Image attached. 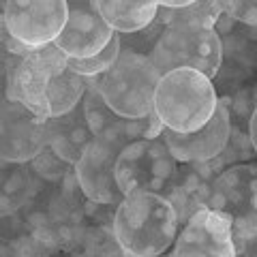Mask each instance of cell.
<instances>
[{"instance_id":"cell-13","label":"cell","mask_w":257,"mask_h":257,"mask_svg":"<svg viewBox=\"0 0 257 257\" xmlns=\"http://www.w3.org/2000/svg\"><path fill=\"white\" fill-rule=\"evenodd\" d=\"M231 135V118L227 105L219 99L212 118L197 131L178 133L172 128H163L161 138L165 140L167 148L178 163H193V161H208L214 159L225 148Z\"/></svg>"},{"instance_id":"cell-6","label":"cell","mask_w":257,"mask_h":257,"mask_svg":"<svg viewBox=\"0 0 257 257\" xmlns=\"http://www.w3.org/2000/svg\"><path fill=\"white\" fill-rule=\"evenodd\" d=\"M255 191L257 161H244V163L227 165L216 174L206 199L208 208L219 210L231 219L236 255L246 240H251L257 234Z\"/></svg>"},{"instance_id":"cell-8","label":"cell","mask_w":257,"mask_h":257,"mask_svg":"<svg viewBox=\"0 0 257 257\" xmlns=\"http://www.w3.org/2000/svg\"><path fill=\"white\" fill-rule=\"evenodd\" d=\"M67 0H5L3 28L26 50L54 43L67 22Z\"/></svg>"},{"instance_id":"cell-15","label":"cell","mask_w":257,"mask_h":257,"mask_svg":"<svg viewBox=\"0 0 257 257\" xmlns=\"http://www.w3.org/2000/svg\"><path fill=\"white\" fill-rule=\"evenodd\" d=\"M45 138L47 148L54 157H58L67 165H75L86 146L94 138L86 120L84 99L67 114L45 118Z\"/></svg>"},{"instance_id":"cell-2","label":"cell","mask_w":257,"mask_h":257,"mask_svg":"<svg viewBox=\"0 0 257 257\" xmlns=\"http://www.w3.org/2000/svg\"><path fill=\"white\" fill-rule=\"evenodd\" d=\"M180 225L172 202L161 193H128L116 206L111 231L122 255L155 257L167 253Z\"/></svg>"},{"instance_id":"cell-23","label":"cell","mask_w":257,"mask_h":257,"mask_svg":"<svg viewBox=\"0 0 257 257\" xmlns=\"http://www.w3.org/2000/svg\"><path fill=\"white\" fill-rule=\"evenodd\" d=\"M244 253H248V255H257V234H255L251 240H246V242L242 244V248L238 251V255H244Z\"/></svg>"},{"instance_id":"cell-4","label":"cell","mask_w":257,"mask_h":257,"mask_svg":"<svg viewBox=\"0 0 257 257\" xmlns=\"http://www.w3.org/2000/svg\"><path fill=\"white\" fill-rule=\"evenodd\" d=\"M161 73L148 54L122 47L105 73L92 77L103 101L124 118H146L155 111V90Z\"/></svg>"},{"instance_id":"cell-3","label":"cell","mask_w":257,"mask_h":257,"mask_svg":"<svg viewBox=\"0 0 257 257\" xmlns=\"http://www.w3.org/2000/svg\"><path fill=\"white\" fill-rule=\"evenodd\" d=\"M219 94L212 79L195 69L163 73L155 90V114L163 128L178 133L197 131L212 118Z\"/></svg>"},{"instance_id":"cell-22","label":"cell","mask_w":257,"mask_h":257,"mask_svg":"<svg viewBox=\"0 0 257 257\" xmlns=\"http://www.w3.org/2000/svg\"><path fill=\"white\" fill-rule=\"evenodd\" d=\"M248 138L253 142V148L257 152V105L253 109V116H251V122H248Z\"/></svg>"},{"instance_id":"cell-14","label":"cell","mask_w":257,"mask_h":257,"mask_svg":"<svg viewBox=\"0 0 257 257\" xmlns=\"http://www.w3.org/2000/svg\"><path fill=\"white\" fill-rule=\"evenodd\" d=\"M84 111H86V120L90 124L92 135H101V138H116V140L131 142L140 138H155V135L163 131V124H161V120L155 111L146 118H124L116 114L103 101L92 77H88V88L84 94Z\"/></svg>"},{"instance_id":"cell-10","label":"cell","mask_w":257,"mask_h":257,"mask_svg":"<svg viewBox=\"0 0 257 257\" xmlns=\"http://www.w3.org/2000/svg\"><path fill=\"white\" fill-rule=\"evenodd\" d=\"M47 148L45 118L0 94V161L30 163Z\"/></svg>"},{"instance_id":"cell-27","label":"cell","mask_w":257,"mask_h":257,"mask_svg":"<svg viewBox=\"0 0 257 257\" xmlns=\"http://www.w3.org/2000/svg\"><path fill=\"white\" fill-rule=\"evenodd\" d=\"M253 30H255V37H257V26H253Z\"/></svg>"},{"instance_id":"cell-26","label":"cell","mask_w":257,"mask_h":257,"mask_svg":"<svg viewBox=\"0 0 257 257\" xmlns=\"http://www.w3.org/2000/svg\"><path fill=\"white\" fill-rule=\"evenodd\" d=\"M255 208H257V191H255Z\"/></svg>"},{"instance_id":"cell-20","label":"cell","mask_w":257,"mask_h":257,"mask_svg":"<svg viewBox=\"0 0 257 257\" xmlns=\"http://www.w3.org/2000/svg\"><path fill=\"white\" fill-rule=\"evenodd\" d=\"M253 86L255 84H248L238 88L236 92L231 94H225L219 96V99L227 105L229 109V118H231V126L236 128H242V131L248 133V122H251V116H253V109H255V99H253Z\"/></svg>"},{"instance_id":"cell-11","label":"cell","mask_w":257,"mask_h":257,"mask_svg":"<svg viewBox=\"0 0 257 257\" xmlns=\"http://www.w3.org/2000/svg\"><path fill=\"white\" fill-rule=\"evenodd\" d=\"M172 255H214L234 257V229L231 219L212 208H199L187 221L174 238Z\"/></svg>"},{"instance_id":"cell-18","label":"cell","mask_w":257,"mask_h":257,"mask_svg":"<svg viewBox=\"0 0 257 257\" xmlns=\"http://www.w3.org/2000/svg\"><path fill=\"white\" fill-rule=\"evenodd\" d=\"M223 13H227V0H193V3L178 7V9H167L159 7L157 18L165 24L172 22H191L202 24V26H216V22Z\"/></svg>"},{"instance_id":"cell-9","label":"cell","mask_w":257,"mask_h":257,"mask_svg":"<svg viewBox=\"0 0 257 257\" xmlns=\"http://www.w3.org/2000/svg\"><path fill=\"white\" fill-rule=\"evenodd\" d=\"M124 144L128 142L94 135L92 142L82 152V157L77 159V163L73 165L79 191L92 204L118 206L122 202L124 193L120 191L116 180V161Z\"/></svg>"},{"instance_id":"cell-25","label":"cell","mask_w":257,"mask_h":257,"mask_svg":"<svg viewBox=\"0 0 257 257\" xmlns=\"http://www.w3.org/2000/svg\"><path fill=\"white\" fill-rule=\"evenodd\" d=\"M253 99H255V103H257V79H255V86H253Z\"/></svg>"},{"instance_id":"cell-21","label":"cell","mask_w":257,"mask_h":257,"mask_svg":"<svg viewBox=\"0 0 257 257\" xmlns=\"http://www.w3.org/2000/svg\"><path fill=\"white\" fill-rule=\"evenodd\" d=\"M227 13L240 24L257 26V0H227Z\"/></svg>"},{"instance_id":"cell-5","label":"cell","mask_w":257,"mask_h":257,"mask_svg":"<svg viewBox=\"0 0 257 257\" xmlns=\"http://www.w3.org/2000/svg\"><path fill=\"white\" fill-rule=\"evenodd\" d=\"M148 56L161 75L174 69H195L212 79L221 67L223 47L214 26L172 22L165 24Z\"/></svg>"},{"instance_id":"cell-1","label":"cell","mask_w":257,"mask_h":257,"mask_svg":"<svg viewBox=\"0 0 257 257\" xmlns=\"http://www.w3.org/2000/svg\"><path fill=\"white\" fill-rule=\"evenodd\" d=\"M88 77L69 67V58L54 43L18 52L5 71V96L24 103L41 118L62 116L82 103Z\"/></svg>"},{"instance_id":"cell-12","label":"cell","mask_w":257,"mask_h":257,"mask_svg":"<svg viewBox=\"0 0 257 257\" xmlns=\"http://www.w3.org/2000/svg\"><path fill=\"white\" fill-rule=\"evenodd\" d=\"M69 15L54 39V45L67 56V58H88L101 52L116 30L101 18L92 0H67Z\"/></svg>"},{"instance_id":"cell-7","label":"cell","mask_w":257,"mask_h":257,"mask_svg":"<svg viewBox=\"0 0 257 257\" xmlns=\"http://www.w3.org/2000/svg\"><path fill=\"white\" fill-rule=\"evenodd\" d=\"M178 161L167 148L161 133L124 144L116 161V180L120 191L128 193H163L174 178Z\"/></svg>"},{"instance_id":"cell-19","label":"cell","mask_w":257,"mask_h":257,"mask_svg":"<svg viewBox=\"0 0 257 257\" xmlns=\"http://www.w3.org/2000/svg\"><path fill=\"white\" fill-rule=\"evenodd\" d=\"M120 50H122V37L116 32L111 37V41L94 56H88V58H69V67L84 77H96V75L105 73L111 64L116 62Z\"/></svg>"},{"instance_id":"cell-24","label":"cell","mask_w":257,"mask_h":257,"mask_svg":"<svg viewBox=\"0 0 257 257\" xmlns=\"http://www.w3.org/2000/svg\"><path fill=\"white\" fill-rule=\"evenodd\" d=\"M152 3H157L159 7H167V9H178V7L189 5L193 0H152Z\"/></svg>"},{"instance_id":"cell-16","label":"cell","mask_w":257,"mask_h":257,"mask_svg":"<svg viewBox=\"0 0 257 257\" xmlns=\"http://www.w3.org/2000/svg\"><path fill=\"white\" fill-rule=\"evenodd\" d=\"M96 11L118 35L144 30L157 18L159 5L152 0H92Z\"/></svg>"},{"instance_id":"cell-17","label":"cell","mask_w":257,"mask_h":257,"mask_svg":"<svg viewBox=\"0 0 257 257\" xmlns=\"http://www.w3.org/2000/svg\"><path fill=\"white\" fill-rule=\"evenodd\" d=\"M32 193H35V182L28 163L0 161V219L26 206Z\"/></svg>"}]
</instances>
